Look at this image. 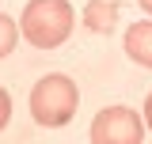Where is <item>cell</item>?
I'll return each mask as SVG.
<instances>
[{
  "label": "cell",
  "instance_id": "cell-1",
  "mask_svg": "<svg viewBox=\"0 0 152 144\" xmlns=\"http://www.w3.org/2000/svg\"><path fill=\"white\" fill-rule=\"evenodd\" d=\"M76 8L69 0H31L19 15V34L38 49H57L72 34Z\"/></svg>",
  "mask_w": 152,
  "mask_h": 144
},
{
  "label": "cell",
  "instance_id": "cell-2",
  "mask_svg": "<svg viewBox=\"0 0 152 144\" xmlns=\"http://www.w3.org/2000/svg\"><path fill=\"white\" fill-rule=\"evenodd\" d=\"M76 106H80V91H76V80L61 76V72H50L42 76L34 87H31V118L46 129H61L76 118Z\"/></svg>",
  "mask_w": 152,
  "mask_h": 144
},
{
  "label": "cell",
  "instance_id": "cell-3",
  "mask_svg": "<svg viewBox=\"0 0 152 144\" xmlns=\"http://www.w3.org/2000/svg\"><path fill=\"white\" fill-rule=\"evenodd\" d=\"M145 118L129 106H107L91 118V144H141Z\"/></svg>",
  "mask_w": 152,
  "mask_h": 144
},
{
  "label": "cell",
  "instance_id": "cell-4",
  "mask_svg": "<svg viewBox=\"0 0 152 144\" xmlns=\"http://www.w3.org/2000/svg\"><path fill=\"white\" fill-rule=\"evenodd\" d=\"M126 53L141 68H152V19H141L126 31Z\"/></svg>",
  "mask_w": 152,
  "mask_h": 144
},
{
  "label": "cell",
  "instance_id": "cell-5",
  "mask_svg": "<svg viewBox=\"0 0 152 144\" xmlns=\"http://www.w3.org/2000/svg\"><path fill=\"white\" fill-rule=\"evenodd\" d=\"M84 27L95 34H110L118 27V4L114 0H88L84 8Z\"/></svg>",
  "mask_w": 152,
  "mask_h": 144
},
{
  "label": "cell",
  "instance_id": "cell-6",
  "mask_svg": "<svg viewBox=\"0 0 152 144\" xmlns=\"http://www.w3.org/2000/svg\"><path fill=\"white\" fill-rule=\"evenodd\" d=\"M15 42H19V27H15V19L0 12V61L15 49Z\"/></svg>",
  "mask_w": 152,
  "mask_h": 144
},
{
  "label": "cell",
  "instance_id": "cell-7",
  "mask_svg": "<svg viewBox=\"0 0 152 144\" xmlns=\"http://www.w3.org/2000/svg\"><path fill=\"white\" fill-rule=\"evenodd\" d=\"M8 121H12V95L8 87H0V133L8 129Z\"/></svg>",
  "mask_w": 152,
  "mask_h": 144
},
{
  "label": "cell",
  "instance_id": "cell-8",
  "mask_svg": "<svg viewBox=\"0 0 152 144\" xmlns=\"http://www.w3.org/2000/svg\"><path fill=\"white\" fill-rule=\"evenodd\" d=\"M141 118H145V125L152 129V91H148V99H145V114H141Z\"/></svg>",
  "mask_w": 152,
  "mask_h": 144
},
{
  "label": "cell",
  "instance_id": "cell-9",
  "mask_svg": "<svg viewBox=\"0 0 152 144\" xmlns=\"http://www.w3.org/2000/svg\"><path fill=\"white\" fill-rule=\"evenodd\" d=\"M137 4H141V12H148V15H152V0H137Z\"/></svg>",
  "mask_w": 152,
  "mask_h": 144
}]
</instances>
